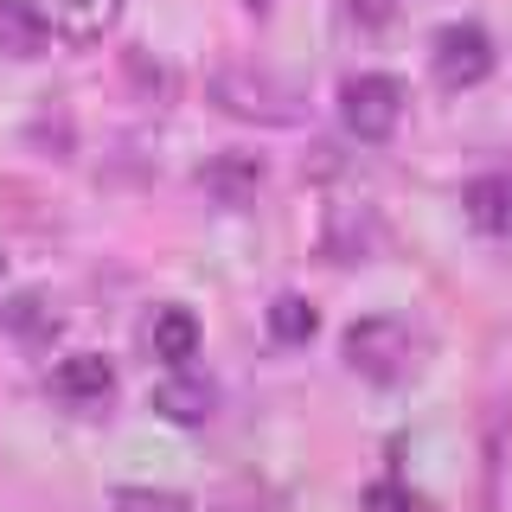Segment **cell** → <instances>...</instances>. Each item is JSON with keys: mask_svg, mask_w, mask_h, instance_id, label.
<instances>
[{"mask_svg": "<svg viewBox=\"0 0 512 512\" xmlns=\"http://www.w3.org/2000/svg\"><path fill=\"white\" fill-rule=\"evenodd\" d=\"M205 90H212V103L224 109V116L256 122V128H295L301 116H308L301 90L288 84V77L263 71V64H218Z\"/></svg>", "mask_w": 512, "mask_h": 512, "instance_id": "obj_1", "label": "cell"}, {"mask_svg": "<svg viewBox=\"0 0 512 512\" xmlns=\"http://www.w3.org/2000/svg\"><path fill=\"white\" fill-rule=\"evenodd\" d=\"M340 122L352 141H365V148H378V141L397 135V122H404V84H397L391 71H359L340 84Z\"/></svg>", "mask_w": 512, "mask_h": 512, "instance_id": "obj_2", "label": "cell"}, {"mask_svg": "<svg viewBox=\"0 0 512 512\" xmlns=\"http://www.w3.org/2000/svg\"><path fill=\"white\" fill-rule=\"evenodd\" d=\"M346 365L359 378H372V384H397L410 372V359H416V340H410V327L397 314H365V320H352L346 327Z\"/></svg>", "mask_w": 512, "mask_h": 512, "instance_id": "obj_3", "label": "cell"}, {"mask_svg": "<svg viewBox=\"0 0 512 512\" xmlns=\"http://www.w3.org/2000/svg\"><path fill=\"white\" fill-rule=\"evenodd\" d=\"M429 71H436L442 90H474V84H487V77H493V39H487V26H474V20L442 26L436 45H429Z\"/></svg>", "mask_w": 512, "mask_h": 512, "instance_id": "obj_4", "label": "cell"}, {"mask_svg": "<svg viewBox=\"0 0 512 512\" xmlns=\"http://www.w3.org/2000/svg\"><path fill=\"white\" fill-rule=\"evenodd\" d=\"M45 391H52L64 410H103L109 397H116V365H109L103 352H71V359L52 365Z\"/></svg>", "mask_w": 512, "mask_h": 512, "instance_id": "obj_5", "label": "cell"}, {"mask_svg": "<svg viewBox=\"0 0 512 512\" xmlns=\"http://www.w3.org/2000/svg\"><path fill=\"white\" fill-rule=\"evenodd\" d=\"M154 410H160V423H173V429H199V423H212V410H218V384L205 372H192V365H173V372L154 384Z\"/></svg>", "mask_w": 512, "mask_h": 512, "instance_id": "obj_6", "label": "cell"}, {"mask_svg": "<svg viewBox=\"0 0 512 512\" xmlns=\"http://www.w3.org/2000/svg\"><path fill=\"white\" fill-rule=\"evenodd\" d=\"M199 192L218 212H250L256 192H263V160L256 154H212L199 167Z\"/></svg>", "mask_w": 512, "mask_h": 512, "instance_id": "obj_7", "label": "cell"}, {"mask_svg": "<svg viewBox=\"0 0 512 512\" xmlns=\"http://www.w3.org/2000/svg\"><path fill=\"white\" fill-rule=\"evenodd\" d=\"M52 52V20L39 0H0V58H45Z\"/></svg>", "mask_w": 512, "mask_h": 512, "instance_id": "obj_8", "label": "cell"}, {"mask_svg": "<svg viewBox=\"0 0 512 512\" xmlns=\"http://www.w3.org/2000/svg\"><path fill=\"white\" fill-rule=\"evenodd\" d=\"M461 212H468L474 231L512 237V173H474L468 192H461Z\"/></svg>", "mask_w": 512, "mask_h": 512, "instance_id": "obj_9", "label": "cell"}, {"mask_svg": "<svg viewBox=\"0 0 512 512\" xmlns=\"http://www.w3.org/2000/svg\"><path fill=\"white\" fill-rule=\"evenodd\" d=\"M122 7H128V0H64V13H58V39L71 45V52H96V45L116 32Z\"/></svg>", "mask_w": 512, "mask_h": 512, "instance_id": "obj_10", "label": "cell"}, {"mask_svg": "<svg viewBox=\"0 0 512 512\" xmlns=\"http://www.w3.org/2000/svg\"><path fill=\"white\" fill-rule=\"evenodd\" d=\"M199 340L205 333H199V314L192 308H160L154 314V359H167V372L199 359Z\"/></svg>", "mask_w": 512, "mask_h": 512, "instance_id": "obj_11", "label": "cell"}, {"mask_svg": "<svg viewBox=\"0 0 512 512\" xmlns=\"http://www.w3.org/2000/svg\"><path fill=\"white\" fill-rule=\"evenodd\" d=\"M372 244H378V224L372 218L346 212V205L327 218V256H333V263H359V256H372Z\"/></svg>", "mask_w": 512, "mask_h": 512, "instance_id": "obj_12", "label": "cell"}, {"mask_svg": "<svg viewBox=\"0 0 512 512\" xmlns=\"http://www.w3.org/2000/svg\"><path fill=\"white\" fill-rule=\"evenodd\" d=\"M314 327H320L314 301H301V295H276V301H269V340H276V346H308Z\"/></svg>", "mask_w": 512, "mask_h": 512, "instance_id": "obj_13", "label": "cell"}, {"mask_svg": "<svg viewBox=\"0 0 512 512\" xmlns=\"http://www.w3.org/2000/svg\"><path fill=\"white\" fill-rule=\"evenodd\" d=\"M359 512H436V506L416 487H404V480H372V487L359 493Z\"/></svg>", "mask_w": 512, "mask_h": 512, "instance_id": "obj_14", "label": "cell"}, {"mask_svg": "<svg viewBox=\"0 0 512 512\" xmlns=\"http://www.w3.org/2000/svg\"><path fill=\"white\" fill-rule=\"evenodd\" d=\"M212 512H276V493L263 480H224L212 493Z\"/></svg>", "mask_w": 512, "mask_h": 512, "instance_id": "obj_15", "label": "cell"}, {"mask_svg": "<svg viewBox=\"0 0 512 512\" xmlns=\"http://www.w3.org/2000/svg\"><path fill=\"white\" fill-rule=\"evenodd\" d=\"M109 506H116V512H192L180 493H167V487H116Z\"/></svg>", "mask_w": 512, "mask_h": 512, "instance_id": "obj_16", "label": "cell"}, {"mask_svg": "<svg viewBox=\"0 0 512 512\" xmlns=\"http://www.w3.org/2000/svg\"><path fill=\"white\" fill-rule=\"evenodd\" d=\"M7 327L20 333V340H45L58 320H52V308H45V295H20V301L7 308Z\"/></svg>", "mask_w": 512, "mask_h": 512, "instance_id": "obj_17", "label": "cell"}, {"mask_svg": "<svg viewBox=\"0 0 512 512\" xmlns=\"http://www.w3.org/2000/svg\"><path fill=\"white\" fill-rule=\"evenodd\" d=\"M352 26H391L397 20V0H346Z\"/></svg>", "mask_w": 512, "mask_h": 512, "instance_id": "obj_18", "label": "cell"}, {"mask_svg": "<svg viewBox=\"0 0 512 512\" xmlns=\"http://www.w3.org/2000/svg\"><path fill=\"white\" fill-rule=\"evenodd\" d=\"M269 7H276V0H250V13H269Z\"/></svg>", "mask_w": 512, "mask_h": 512, "instance_id": "obj_19", "label": "cell"}]
</instances>
